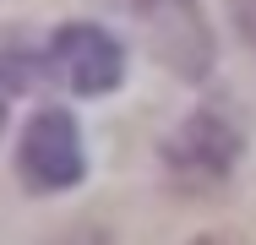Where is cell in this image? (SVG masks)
Wrapping results in <instances>:
<instances>
[{
    "mask_svg": "<svg viewBox=\"0 0 256 245\" xmlns=\"http://www.w3.org/2000/svg\"><path fill=\"white\" fill-rule=\"evenodd\" d=\"M240 164V131L218 114V109H196L169 142H164V169L180 191H212L234 174Z\"/></svg>",
    "mask_w": 256,
    "mask_h": 245,
    "instance_id": "obj_1",
    "label": "cell"
},
{
    "mask_svg": "<svg viewBox=\"0 0 256 245\" xmlns=\"http://www.w3.org/2000/svg\"><path fill=\"white\" fill-rule=\"evenodd\" d=\"M136 22H142V38L158 60L186 76V82H202L212 71V33H207L196 0H120Z\"/></svg>",
    "mask_w": 256,
    "mask_h": 245,
    "instance_id": "obj_2",
    "label": "cell"
},
{
    "mask_svg": "<svg viewBox=\"0 0 256 245\" xmlns=\"http://www.w3.org/2000/svg\"><path fill=\"white\" fill-rule=\"evenodd\" d=\"M16 169L33 191H66L82 180V136H76V120L66 109H38L22 131L16 147Z\"/></svg>",
    "mask_w": 256,
    "mask_h": 245,
    "instance_id": "obj_3",
    "label": "cell"
},
{
    "mask_svg": "<svg viewBox=\"0 0 256 245\" xmlns=\"http://www.w3.org/2000/svg\"><path fill=\"white\" fill-rule=\"evenodd\" d=\"M50 66L54 76H66V88L71 93H109V88H120V71H126V54L120 44L93 28V22H66L60 33H54L50 44Z\"/></svg>",
    "mask_w": 256,
    "mask_h": 245,
    "instance_id": "obj_4",
    "label": "cell"
},
{
    "mask_svg": "<svg viewBox=\"0 0 256 245\" xmlns=\"http://www.w3.org/2000/svg\"><path fill=\"white\" fill-rule=\"evenodd\" d=\"M44 71H54L50 54H38V49L28 44L16 28H0V88L28 93V88H38V82H44Z\"/></svg>",
    "mask_w": 256,
    "mask_h": 245,
    "instance_id": "obj_5",
    "label": "cell"
},
{
    "mask_svg": "<svg viewBox=\"0 0 256 245\" xmlns=\"http://www.w3.org/2000/svg\"><path fill=\"white\" fill-rule=\"evenodd\" d=\"M229 16H234V28H240V38L256 49V0H229Z\"/></svg>",
    "mask_w": 256,
    "mask_h": 245,
    "instance_id": "obj_6",
    "label": "cell"
},
{
    "mask_svg": "<svg viewBox=\"0 0 256 245\" xmlns=\"http://www.w3.org/2000/svg\"><path fill=\"white\" fill-rule=\"evenodd\" d=\"M191 245H246V240H234V234H202V240H191Z\"/></svg>",
    "mask_w": 256,
    "mask_h": 245,
    "instance_id": "obj_7",
    "label": "cell"
}]
</instances>
